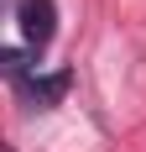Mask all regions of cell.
Wrapping results in <instances>:
<instances>
[{"instance_id": "cell-1", "label": "cell", "mask_w": 146, "mask_h": 152, "mask_svg": "<svg viewBox=\"0 0 146 152\" xmlns=\"http://www.w3.org/2000/svg\"><path fill=\"white\" fill-rule=\"evenodd\" d=\"M21 37H26L31 47H47L52 42V31H58V5L52 0H21Z\"/></svg>"}, {"instance_id": "cell-2", "label": "cell", "mask_w": 146, "mask_h": 152, "mask_svg": "<svg viewBox=\"0 0 146 152\" xmlns=\"http://www.w3.org/2000/svg\"><path fill=\"white\" fill-rule=\"evenodd\" d=\"M21 89H26V105L47 110V105H58V100H63V89H68V74H42V79L31 74Z\"/></svg>"}, {"instance_id": "cell-3", "label": "cell", "mask_w": 146, "mask_h": 152, "mask_svg": "<svg viewBox=\"0 0 146 152\" xmlns=\"http://www.w3.org/2000/svg\"><path fill=\"white\" fill-rule=\"evenodd\" d=\"M26 53H16V47H0V74H26Z\"/></svg>"}]
</instances>
